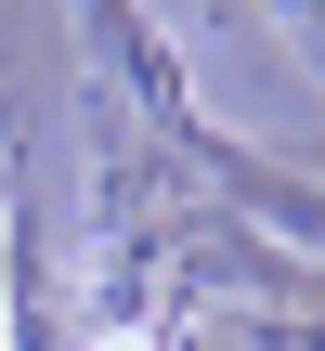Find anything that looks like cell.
<instances>
[{"label": "cell", "mask_w": 325, "mask_h": 351, "mask_svg": "<svg viewBox=\"0 0 325 351\" xmlns=\"http://www.w3.org/2000/svg\"><path fill=\"white\" fill-rule=\"evenodd\" d=\"M104 351H143V339H104Z\"/></svg>", "instance_id": "cell-1"}]
</instances>
